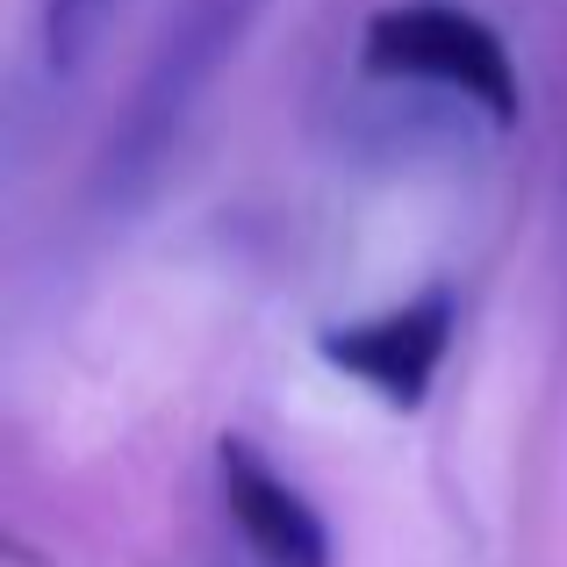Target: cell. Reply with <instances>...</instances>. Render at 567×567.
<instances>
[{"label":"cell","mask_w":567,"mask_h":567,"mask_svg":"<svg viewBox=\"0 0 567 567\" xmlns=\"http://www.w3.org/2000/svg\"><path fill=\"white\" fill-rule=\"evenodd\" d=\"M216 488L259 567H331V525L317 517V503L266 467V453L237 431L216 439Z\"/></svg>","instance_id":"cell-4"},{"label":"cell","mask_w":567,"mask_h":567,"mask_svg":"<svg viewBox=\"0 0 567 567\" xmlns=\"http://www.w3.org/2000/svg\"><path fill=\"white\" fill-rule=\"evenodd\" d=\"M109 8L115 0H43V72H51V80H72V72L94 58Z\"/></svg>","instance_id":"cell-5"},{"label":"cell","mask_w":567,"mask_h":567,"mask_svg":"<svg viewBox=\"0 0 567 567\" xmlns=\"http://www.w3.org/2000/svg\"><path fill=\"white\" fill-rule=\"evenodd\" d=\"M367 72L388 86H431V94L474 109L482 123L511 130L525 115V80L511 65V43L453 0H395L367 22Z\"/></svg>","instance_id":"cell-2"},{"label":"cell","mask_w":567,"mask_h":567,"mask_svg":"<svg viewBox=\"0 0 567 567\" xmlns=\"http://www.w3.org/2000/svg\"><path fill=\"white\" fill-rule=\"evenodd\" d=\"M266 8H274V0H181V8L158 22L152 58H144L123 115H115L109 137H101V166H94L101 202L123 208L166 173V158L181 152L194 109L208 101L216 72L245 51V37L259 29Z\"/></svg>","instance_id":"cell-1"},{"label":"cell","mask_w":567,"mask_h":567,"mask_svg":"<svg viewBox=\"0 0 567 567\" xmlns=\"http://www.w3.org/2000/svg\"><path fill=\"white\" fill-rule=\"evenodd\" d=\"M453 338H460V295L445 288V280H431V288L402 295L395 309H374V317H360V323L317 331V360L331 367V374L360 381L388 410H424Z\"/></svg>","instance_id":"cell-3"}]
</instances>
